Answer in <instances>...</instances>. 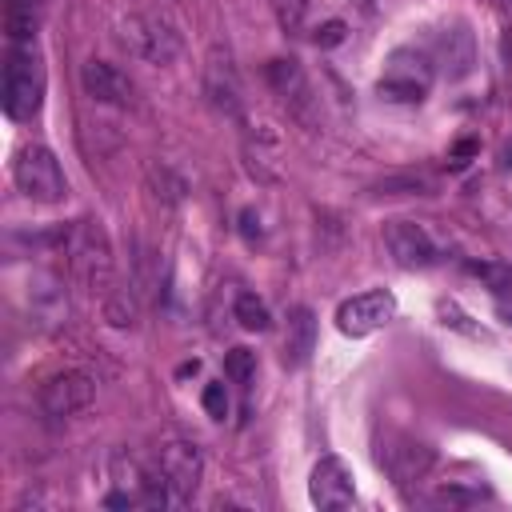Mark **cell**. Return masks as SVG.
Instances as JSON below:
<instances>
[{
	"mask_svg": "<svg viewBox=\"0 0 512 512\" xmlns=\"http://www.w3.org/2000/svg\"><path fill=\"white\" fill-rule=\"evenodd\" d=\"M192 372H200V360H192V364H180V376H192Z\"/></svg>",
	"mask_w": 512,
	"mask_h": 512,
	"instance_id": "29",
	"label": "cell"
},
{
	"mask_svg": "<svg viewBox=\"0 0 512 512\" xmlns=\"http://www.w3.org/2000/svg\"><path fill=\"white\" fill-rule=\"evenodd\" d=\"M232 316H236V324L248 328V332H268V328H272V312H268V304H264L260 296H252V292H240V296H236Z\"/></svg>",
	"mask_w": 512,
	"mask_h": 512,
	"instance_id": "19",
	"label": "cell"
},
{
	"mask_svg": "<svg viewBox=\"0 0 512 512\" xmlns=\"http://www.w3.org/2000/svg\"><path fill=\"white\" fill-rule=\"evenodd\" d=\"M268 84L300 124H316V96H312V80L300 68V60H292V56L268 60Z\"/></svg>",
	"mask_w": 512,
	"mask_h": 512,
	"instance_id": "8",
	"label": "cell"
},
{
	"mask_svg": "<svg viewBox=\"0 0 512 512\" xmlns=\"http://www.w3.org/2000/svg\"><path fill=\"white\" fill-rule=\"evenodd\" d=\"M40 412L48 420H72L96 400V380L88 372H56L40 384Z\"/></svg>",
	"mask_w": 512,
	"mask_h": 512,
	"instance_id": "7",
	"label": "cell"
},
{
	"mask_svg": "<svg viewBox=\"0 0 512 512\" xmlns=\"http://www.w3.org/2000/svg\"><path fill=\"white\" fill-rule=\"evenodd\" d=\"M224 376H228L232 384L248 388V384L256 380V352H248V348H232V352H224Z\"/></svg>",
	"mask_w": 512,
	"mask_h": 512,
	"instance_id": "20",
	"label": "cell"
},
{
	"mask_svg": "<svg viewBox=\"0 0 512 512\" xmlns=\"http://www.w3.org/2000/svg\"><path fill=\"white\" fill-rule=\"evenodd\" d=\"M384 244H388L392 260H396L400 268H428V264L440 260L436 240H432L428 228L416 224V220H392V224H384Z\"/></svg>",
	"mask_w": 512,
	"mask_h": 512,
	"instance_id": "11",
	"label": "cell"
},
{
	"mask_svg": "<svg viewBox=\"0 0 512 512\" xmlns=\"http://www.w3.org/2000/svg\"><path fill=\"white\" fill-rule=\"evenodd\" d=\"M120 44L128 48V56L144 64H172L184 52V36L176 20L164 12H132L120 24Z\"/></svg>",
	"mask_w": 512,
	"mask_h": 512,
	"instance_id": "3",
	"label": "cell"
},
{
	"mask_svg": "<svg viewBox=\"0 0 512 512\" xmlns=\"http://www.w3.org/2000/svg\"><path fill=\"white\" fill-rule=\"evenodd\" d=\"M104 312H108L112 328H132L136 324V300H132V292L128 288L124 292H108L104 296Z\"/></svg>",
	"mask_w": 512,
	"mask_h": 512,
	"instance_id": "22",
	"label": "cell"
},
{
	"mask_svg": "<svg viewBox=\"0 0 512 512\" xmlns=\"http://www.w3.org/2000/svg\"><path fill=\"white\" fill-rule=\"evenodd\" d=\"M316 348V316L312 308H292L284 332V368H300Z\"/></svg>",
	"mask_w": 512,
	"mask_h": 512,
	"instance_id": "16",
	"label": "cell"
},
{
	"mask_svg": "<svg viewBox=\"0 0 512 512\" xmlns=\"http://www.w3.org/2000/svg\"><path fill=\"white\" fill-rule=\"evenodd\" d=\"M344 36H348V24H344V20H324L312 40H316L320 48H336V44H344Z\"/></svg>",
	"mask_w": 512,
	"mask_h": 512,
	"instance_id": "26",
	"label": "cell"
},
{
	"mask_svg": "<svg viewBox=\"0 0 512 512\" xmlns=\"http://www.w3.org/2000/svg\"><path fill=\"white\" fill-rule=\"evenodd\" d=\"M308 496L316 508L328 512H344L356 504V484H352V468L340 456H320L312 476H308Z\"/></svg>",
	"mask_w": 512,
	"mask_h": 512,
	"instance_id": "10",
	"label": "cell"
},
{
	"mask_svg": "<svg viewBox=\"0 0 512 512\" xmlns=\"http://www.w3.org/2000/svg\"><path fill=\"white\" fill-rule=\"evenodd\" d=\"M432 76H436V68H432V60L424 52L396 48L388 56V64H384V76L376 80V92L384 100H396V104H420L428 96V88H432Z\"/></svg>",
	"mask_w": 512,
	"mask_h": 512,
	"instance_id": "6",
	"label": "cell"
},
{
	"mask_svg": "<svg viewBox=\"0 0 512 512\" xmlns=\"http://www.w3.org/2000/svg\"><path fill=\"white\" fill-rule=\"evenodd\" d=\"M392 316H396V296L388 288H368L336 308V328L344 336H368V332L384 328Z\"/></svg>",
	"mask_w": 512,
	"mask_h": 512,
	"instance_id": "9",
	"label": "cell"
},
{
	"mask_svg": "<svg viewBox=\"0 0 512 512\" xmlns=\"http://www.w3.org/2000/svg\"><path fill=\"white\" fill-rule=\"evenodd\" d=\"M4 24H8V40L12 44H32L36 28H40V0H8Z\"/></svg>",
	"mask_w": 512,
	"mask_h": 512,
	"instance_id": "18",
	"label": "cell"
},
{
	"mask_svg": "<svg viewBox=\"0 0 512 512\" xmlns=\"http://www.w3.org/2000/svg\"><path fill=\"white\" fill-rule=\"evenodd\" d=\"M200 404H204V412L212 420H224L228 416V392H224V384H208L204 396H200Z\"/></svg>",
	"mask_w": 512,
	"mask_h": 512,
	"instance_id": "23",
	"label": "cell"
},
{
	"mask_svg": "<svg viewBox=\"0 0 512 512\" xmlns=\"http://www.w3.org/2000/svg\"><path fill=\"white\" fill-rule=\"evenodd\" d=\"M240 232H244V240H248V244H256V240H260V216H256L252 208H244V212H240Z\"/></svg>",
	"mask_w": 512,
	"mask_h": 512,
	"instance_id": "28",
	"label": "cell"
},
{
	"mask_svg": "<svg viewBox=\"0 0 512 512\" xmlns=\"http://www.w3.org/2000/svg\"><path fill=\"white\" fill-rule=\"evenodd\" d=\"M468 272H472V276H484L496 292H504V288L512 284V272H508L504 264H468Z\"/></svg>",
	"mask_w": 512,
	"mask_h": 512,
	"instance_id": "25",
	"label": "cell"
},
{
	"mask_svg": "<svg viewBox=\"0 0 512 512\" xmlns=\"http://www.w3.org/2000/svg\"><path fill=\"white\" fill-rule=\"evenodd\" d=\"M12 180L16 188L36 200V204H56L68 196V180H64V168L60 160L44 148V144H24L12 160Z\"/></svg>",
	"mask_w": 512,
	"mask_h": 512,
	"instance_id": "4",
	"label": "cell"
},
{
	"mask_svg": "<svg viewBox=\"0 0 512 512\" xmlns=\"http://www.w3.org/2000/svg\"><path fill=\"white\" fill-rule=\"evenodd\" d=\"M484 492H464V488H440L436 492V504H476Z\"/></svg>",
	"mask_w": 512,
	"mask_h": 512,
	"instance_id": "27",
	"label": "cell"
},
{
	"mask_svg": "<svg viewBox=\"0 0 512 512\" xmlns=\"http://www.w3.org/2000/svg\"><path fill=\"white\" fill-rule=\"evenodd\" d=\"M436 48H440L436 64L448 76H464L472 68V60H476V48H472V32L468 28H444L440 40H436Z\"/></svg>",
	"mask_w": 512,
	"mask_h": 512,
	"instance_id": "17",
	"label": "cell"
},
{
	"mask_svg": "<svg viewBox=\"0 0 512 512\" xmlns=\"http://www.w3.org/2000/svg\"><path fill=\"white\" fill-rule=\"evenodd\" d=\"M80 84H84V92H88L96 104H116V108H120V104L132 100L128 76H124L116 64H108V60H84Z\"/></svg>",
	"mask_w": 512,
	"mask_h": 512,
	"instance_id": "13",
	"label": "cell"
},
{
	"mask_svg": "<svg viewBox=\"0 0 512 512\" xmlns=\"http://www.w3.org/2000/svg\"><path fill=\"white\" fill-rule=\"evenodd\" d=\"M204 92L212 100L216 112L224 116H240V80H236V68L228 56L212 52L208 56V68H204Z\"/></svg>",
	"mask_w": 512,
	"mask_h": 512,
	"instance_id": "15",
	"label": "cell"
},
{
	"mask_svg": "<svg viewBox=\"0 0 512 512\" xmlns=\"http://www.w3.org/2000/svg\"><path fill=\"white\" fill-rule=\"evenodd\" d=\"M476 152H480V140H472V136H464V140H456V144H452V152H448V168H452V172H460V168H468Z\"/></svg>",
	"mask_w": 512,
	"mask_h": 512,
	"instance_id": "24",
	"label": "cell"
},
{
	"mask_svg": "<svg viewBox=\"0 0 512 512\" xmlns=\"http://www.w3.org/2000/svg\"><path fill=\"white\" fill-rule=\"evenodd\" d=\"M152 468L164 476L168 492H172V504H188L200 488V472H204V456H200V444L188 440V436H164L156 444V460Z\"/></svg>",
	"mask_w": 512,
	"mask_h": 512,
	"instance_id": "5",
	"label": "cell"
},
{
	"mask_svg": "<svg viewBox=\"0 0 512 512\" xmlns=\"http://www.w3.org/2000/svg\"><path fill=\"white\" fill-rule=\"evenodd\" d=\"M380 464L388 468L396 484H412L432 468V448H424L412 436H392L388 448H380Z\"/></svg>",
	"mask_w": 512,
	"mask_h": 512,
	"instance_id": "12",
	"label": "cell"
},
{
	"mask_svg": "<svg viewBox=\"0 0 512 512\" xmlns=\"http://www.w3.org/2000/svg\"><path fill=\"white\" fill-rule=\"evenodd\" d=\"M0 104L12 120H32L40 112V104H44V60H40L36 44H8Z\"/></svg>",
	"mask_w": 512,
	"mask_h": 512,
	"instance_id": "2",
	"label": "cell"
},
{
	"mask_svg": "<svg viewBox=\"0 0 512 512\" xmlns=\"http://www.w3.org/2000/svg\"><path fill=\"white\" fill-rule=\"evenodd\" d=\"M56 244L64 248L72 276L88 292H96V296L112 292V244H108V232L100 228V220H76V224L60 228Z\"/></svg>",
	"mask_w": 512,
	"mask_h": 512,
	"instance_id": "1",
	"label": "cell"
},
{
	"mask_svg": "<svg viewBox=\"0 0 512 512\" xmlns=\"http://www.w3.org/2000/svg\"><path fill=\"white\" fill-rule=\"evenodd\" d=\"M28 312H32V320L40 328H56L68 316V292H64L60 276H52V272L32 276V284H28Z\"/></svg>",
	"mask_w": 512,
	"mask_h": 512,
	"instance_id": "14",
	"label": "cell"
},
{
	"mask_svg": "<svg viewBox=\"0 0 512 512\" xmlns=\"http://www.w3.org/2000/svg\"><path fill=\"white\" fill-rule=\"evenodd\" d=\"M268 4H272V12H276V24H280L288 36L304 32V20H308V4H312V0H268Z\"/></svg>",
	"mask_w": 512,
	"mask_h": 512,
	"instance_id": "21",
	"label": "cell"
}]
</instances>
